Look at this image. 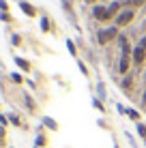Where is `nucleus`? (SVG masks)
Returning <instances> with one entry per match:
<instances>
[{"mask_svg": "<svg viewBox=\"0 0 146 148\" xmlns=\"http://www.w3.org/2000/svg\"><path fill=\"white\" fill-rule=\"evenodd\" d=\"M26 105H28V110H34V108H37V105H34V101L30 99V97H26Z\"/></svg>", "mask_w": 146, "mask_h": 148, "instance_id": "nucleus-16", "label": "nucleus"}, {"mask_svg": "<svg viewBox=\"0 0 146 148\" xmlns=\"http://www.w3.org/2000/svg\"><path fill=\"white\" fill-rule=\"evenodd\" d=\"M43 125L47 127V129H52V131H58V122L54 118H49V116H45V118H43Z\"/></svg>", "mask_w": 146, "mask_h": 148, "instance_id": "nucleus-8", "label": "nucleus"}, {"mask_svg": "<svg viewBox=\"0 0 146 148\" xmlns=\"http://www.w3.org/2000/svg\"><path fill=\"white\" fill-rule=\"evenodd\" d=\"M13 45H19V43H22V37H19V34H13Z\"/></svg>", "mask_w": 146, "mask_h": 148, "instance_id": "nucleus-18", "label": "nucleus"}, {"mask_svg": "<svg viewBox=\"0 0 146 148\" xmlns=\"http://www.w3.org/2000/svg\"><path fill=\"white\" fill-rule=\"evenodd\" d=\"M15 64H17V67L22 69V71H26V73L30 71V62H28L26 58H19V56H15Z\"/></svg>", "mask_w": 146, "mask_h": 148, "instance_id": "nucleus-7", "label": "nucleus"}, {"mask_svg": "<svg viewBox=\"0 0 146 148\" xmlns=\"http://www.w3.org/2000/svg\"><path fill=\"white\" fill-rule=\"evenodd\" d=\"M93 17H95V19H99V22H108V19H110L108 7H103V4L99 7V4H97V7L93 9Z\"/></svg>", "mask_w": 146, "mask_h": 148, "instance_id": "nucleus-4", "label": "nucleus"}, {"mask_svg": "<svg viewBox=\"0 0 146 148\" xmlns=\"http://www.w3.org/2000/svg\"><path fill=\"white\" fill-rule=\"evenodd\" d=\"M133 17H135V9H125V11H120L116 15V28L129 26V24L133 22Z\"/></svg>", "mask_w": 146, "mask_h": 148, "instance_id": "nucleus-2", "label": "nucleus"}, {"mask_svg": "<svg viewBox=\"0 0 146 148\" xmlns=\"http://www.w3.org/2000/svg\"><path fill=\"white\" fill-rule=\"evenodd\" d=\"M41 30H43V32H47V30H49V22H47V17H43V19H41Z\"/></svg>", "mask_w": 146, "mask_h": 148, "instance_id": "nucleus-12", "label": "nucleus"}, {"mask_svg": "<svg viewBox=\"0 0 146 148\" xmlns=\"http://www.w3.org/2000/svg\"><path fill=\"white\" fill-rule=\"evenodd\" d=\"M118 30L116 26H112V28H103V30H99V34H97V41H99V45H108L110 41H114V39H118Z\"/></svg>", "mask_w": 146, "mask_h": 148, "instance_id": "nucleus-1", "label": "nucleus"}, {"mask_svg": "<svg viewBox=\"0 0 146 148\" xmlns=\"http://www.w3.org/2000/svg\"><path fill=\"white\" fill-rule=\"evenodd\" d=\"M144 79H146V73H144Z\"/></svg>", "mask_w": 146, "mask_h": 148, "instance_id": "nucleus-27", "label": "nucleus"}, {"mask_svg": "<svg viewBox=\"0 0 146 148\" xmlns=\"http://www.w3.org/2000/svg\"><path fill=\"white\" fill-rule=\"evenodd\" d=\"M142 28H144V30H146V24H144V26H142Z\"/></svg>", "mask_w": 146, "mask_h": 148, "instance_id": "nucleus-26", "label": "nucleus"}, {"mask_svg": "<svg viewBox=\"0 0 146 148\" xmlns=\"http://www.w3.org/2000/svg\"><path fill=\"white\" fill-rule=\"evenodd\" d=\"M0 146H4V127H0Z\"/></svg>", "mask_w": 146, "mask_h": 148, "instance_id": "nucleus-20", "label": "nucleus"}, {"mask_svg": "<svg viewBox=\"0 0 146 148\" xmlns=\"http://www.w3.org/2000/svg\"><path fill=\"white\" fill-rule=\"evenodd\" d=\"M19 9H22V13L28 15V17H34V15H37V9H34V4L26 2V0H22V2H19Z\"/></svg>", "mask_w": 146, "mask_h": 148, "instance_id": "nucleus-5", "label": "nucleus"}, {"mask_svg": "<svg viewBox=\"0 0 146 148\" xmlns=\"http://www.w3.org/2000/svg\"><path fill=\"white\" fill-rule=\"evenodd\" d=\"M43 144H45V137L39 135V137H37V146H43Z\"/></svg>", "mask_w": 146, "mask_h": 148, "instance_id": "nucleus-23", "label": "nucleus"}, {"mask_svg": "<svg viewBox=\"0 0 146 148\" xmlns=\"http://www.w3.org/2000/svg\"><path fill=\"white\" fill-rule=\"evenodd\" d=\"M142 105L146 108V90H144V97H142Z\"/></svg>", "mask_w": 146, "mask_h": 148, "instance_id": "nucleus-24", "label": "nucleus"}, {"mask_svg": "<svg viewBox=\"0 0 146 148\" xmlns=\"http://www.w3.org/2000/svg\"><path fill=\"white\" fill-rule=\"evenodd\" d=\"M77 67H80V71H82L84 75H88V69H86V64H84V62H77Z\"/></svg>", "mask_w": 146, "mask_h": 148, "instance_id": "nucleus-17", "label": "nucleus"}, {"mask_svg": "<svg viewBox=\"0 0 146 148\" xmlns=\"http://www.w3.org/2000/svg\"><path fill=\"white\" fill-rule=\"evenodd\" d=\"M120 9H123V2H118V0H114L112 4L108 7V13H110V19L112 17H116V15L120 13Z\"/></svg>", "mask_w": 146, "mask_h": 148, "instance_id": "nucleus-6", "label": "nucleus"}, {"mask_svg": "<svg viewBox=\"0 0 146 148\" xmlns=\"http://www.w3.org/2000/svg\"><path fill=\"white\" fill-rule=\"evenodd\" d=\"M129 4H131V9H140L146 4V0H129Z\"/></svg>", "mask_w": 146, "mask_h": 148, "instance_id": "nucleus-9", "label": "nucleus"}, {"mask_svg": "<svg viewBox=\"0 0 146 148\" xmlns=\"http://www.w3.org/2000/svg\"><path fill=\"white\" fill-rule=\"evenodd\" d=\"M127 116H129V118H131V120H135V122L140 120V114H138V112H135V110H127Z\"/></svg>", "mask_w": 146, "mask_h": 148, "instance_id": "nucleus-11", "label": "nucleus"}, {"mask_svg": "<svg viewBox=\"0 0 146 148\" xmlns=\"http://www.w3.org/2000/svg\"><path fill=\"white\" fill-rule=\"evenodd\" d=\"M11 79L15 82V84H22V82H24V77H22L19 73H13V75H11Z\"/></svg>", "mask_w": 146, "mask_h": 148, "instance_id": "nucleus-14", "label": "nucleus"}, {"mask_svg": "<svg viewBox=\"0 0 146 148\" xmlns=\"http://www.w3.org/2000/svg\"><path fill=\"white\" fill-rule=\"evenodd\" d=\"M9 120H11L13 125H19V118H17V116H15V114H9Z\"/></svg>", "mask_w": 146, "mask_h": 148, "instance_id": "nucleus-19", "label": "nucleus"}, {"mask_svg": "<svg viewBox=\"0 0 146 148\" xmlns=\"http://www.w3.org/2000/svg\"><path fill=\"white\" fill-rule=\"evenodd\" d=\"M86 2H88V4H95V2H97V0H86Z\"/></svg>", "mask_w": 146, "mask_h": 148, "instance_id": "nucleus-25", "label": "nucleus"}, {"mask_svg": "<svg viewBox=\"0 0 146 148\" xmlns=\"http://www.w3.org/2000/svg\"><path fill=\"white\" fill-rule=\"evenodd\" d=\"M146 62V47H142V45H135L133 47V64L135 67H142V64Z\"/></svg>", "mask_w": 146, "mask_h": 148, "instance_id": "nucleus-3", "label": "nucleus"}, {"mask_svg": "<svg viewBox=\"0 0 146 148\" xmlns=\"http://www.w3.org/2000/svg\"><path fill=\"white\" fill-rule=\"evenodd\" d=\"M67 47H69V52H71L73 56L77 54V49H75V43H73V41H67Z\"/></svg>", "mask_w": 146, "mask_h": 148, "instance_id": "nucleus-13", "label": "nucleus"}, {"mask_svg": "<svg viewBox=\"0 0 146 148\" xmlns=\"http://www.w3.org/2000/svg\"><path fill=\"white\" fill-rule=\"evenodd\" d=\"M95 108H97V110H101V112H103V103H101V101H99V99H95Z\"/></svg>", "mask_w": 146, "mask_h": 148, "instance_id": "nucleus-22", "label": "nucleus"}, {"mask_svg": "<svg viewBox=\"0 0 146 148\" xmlns=\"http://www.w3.org/2000/svg\"><path fill=\"white\" fill-rule=\"evenodd\" d=\"M0 11H2V13H7V11H9V4H7V0H0Z\"/></svg>", "mask_w": 146, "mask_h": 148, "instance_id": "nucleus-15", "label": "nucleus"}, {"mask_svg": "<svg viewBox=\"0 0 146 148\" xmlns=\"http://www.w3.org/2000/svg\"><path fill=\"white\" fill-rule=\"evenodd\" d=\"M138 135L146 140V125H142V122H138Z\"/></svg>", "mask_w": 146, "mask_h": 148, "instance_id": "nucleus-10", "label": "nucleus"}, {"mask_svg": "<svg viewBox=\"0 0 146 148\" xmlns=\"http://www.w3.org/2000/svg\"><path fill=\"white\" fill-rule=\"evenodd\" d=\"M0 19H2V22H9V19H11V15H9V13H0Z\"/></svg>", "mask_w": 146, "mask_h": 148, "instance_id": "nucleus-21", "label": "nucleus"}]
</instances>
